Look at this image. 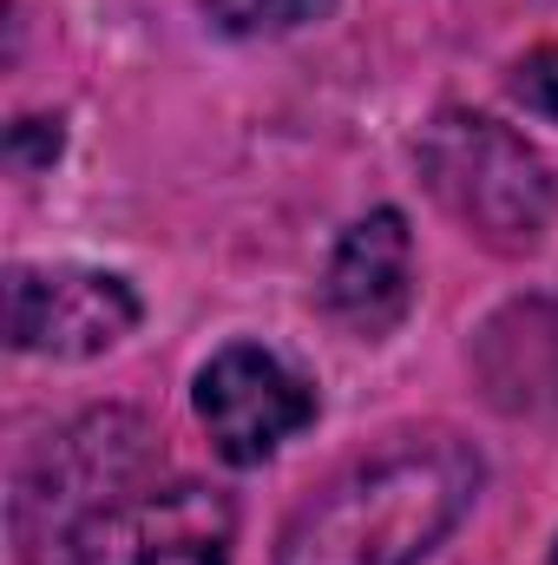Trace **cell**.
Here are the masks:
<instances>
[{"label":"cell","mask_w":558,"mask_h":565,"mask_svg":"<svg viewBox=\"0 0 558 565\" xmlns=\"http://www.w3.org/2000/svg\"><path fill=\"white\" fill-rule=\"evenodd\" d=\"M480 454L453 434H415L329 480L277 540V565H420L480 500Z\"/></svg>","instance_id":"6da1fadb"},{"label":"cell","mask_w":558,"mask_h":565,"mask_svg":"<svg viewBox=\"0 0 558 565\" xmlns=\"http://www.w3.org/2000/svg\"><path fill=\"white\" fill-rule=\"evenodd\" d=\"M420 178L453 224L486 250H533L552 224V171L513 126L486 113H440L420 132Z\"/></svg>","instance_id":"7a4b0ae2"},{"label":"cell","mask_w":558,"mask_h":565,"mask_svg":"<svg viewBox=\"0 0 558 565\" xmlns=\"http://www.w3.org/2000/svg\"><path fill=\"white\" fill-rule=\"evenodd\" d=\"M237 507L204 480L139 487L93 513L73 540L66 565H230Z\"/></svg>","instance_id":"3957f363"},{"label":"cell","mask_w":558,"mask_h":565,"mask_svg":"<svg viewBox=\"0 0 558 565\" xmlns=\"http://www.w3.org/2000/svg\"><path fill=\"white\" fill-rule=\"evenodd\" d=\"M139 329V289L86 264H20L7 277V342L20 355L86 362Z\"/></svg>","instance_id":"277c9868"},{"label":"cell","mask_w":558,"mask_h":565,"mask_svg":"<svg viewBox=\"0 0 558 565\" xmlns=\"http://www.w3.org/2000/svg\"><path fill=\"white\" fill-rule=\"evenodd\" d=\"M197 422L230 467H264L315 422V388L264 342H230L197 369Z\"/></svg>","instance_id":"5b68a950"},{"label":"cell","mask_w":558,"mask_h":565,"mask_svg":"<svg viewBox=\"0 0 558 565\" xmlns=\"http://www.w3.org/2000/svg\"><path fill=\"white\" fill-rule=\"evenodd\" d=\"M139 434L144 427L132 422V415H93V422H79L73 434H60L53 454H46V467L20 480L13 520H26L33 507H53V526L73 540L93 513H106L112 500L139 493L132 473H139L144 447H126V440H139Z\"/></svg>","instance_id":"8992f818"},{"label":"cell","mask_w":558,"mask_h":565,"mask_svg":"<svg viewBox=\"0 0 558 565\" xmlns=\"http://www.w3.org/2000/svg\"><path fill=\"white\" fill-rule=\"evenodd\" d=\"M322 302L362 342L388 335L408 316V302H415V231L401 211H368L362 224L342 231L329 277H322Z\"/></svg>","instance_id":"52a82bcc"},{"label":"cell","mask_w":558,"mask_h":565,"mask_svg":"<svg viewBox=\"0 0 558 565\" xmlns=\"http://www.w3.org/2000/svg\"><path fill=\"white\" fill-rule=\"evenodd\" d=\"M473 369H480L493 408H506V415H552L558 408V302L552 296L506 302L480 329Z\"/></svg>","instance_id":"ba28073f"},{"label":"cell","mask_w":558,"mask_h":565,"mask_svg":"<svg viewBox=\"0 0 558 565\" xmlns=\"http://www.w3.org/2000/svg\"><path fill=\"white\" fill-rule=\"evenodd\" d=\"M211 26L230 40H264V33H296L329 13V0H204Z\"/></svg>","instance_id":"9c48e42d"},{"label":"cell","mask_w":558,"mask_h":565,"mask_svg":"<svg viewBox=\"0 0 558 565\" xmlns=\"http://www.w3.org/2000/svg\"><path fill=\"white\" fill-rule=\"evenodd\" d=\"M513 93L526 99V113H539V119L558 126V46H533L513 66Z\"/></svg>","instance_id":"30bf717a"},{"label":"cell","mask_w":558,"mask_h":565,"mask_svg":"<svg viewBox=\"0 0 558 565\" xmlns=\"http://www.w3.org/2000/svg\"><path fill=\"white\" fill-rule=\"evenodd\" d=\"M7 158H13V171L53 164V158H60V119H20V126L7 132Z\"/></svg>","instance_id":"8fae6325"},{"label":"cell","mask_w":558,"mask_h":565,"mask_svg":"<svg viewBox=\"0 0 558 565\" xmlns=\"http://www.w3.org/2000/svg\"><path fill=\"white\" fill-rule=\"evenodd\" d=\"M552 565H558V546H552Z\"/></svg>","instance_id":"7c38bea8"}]
</instances>
